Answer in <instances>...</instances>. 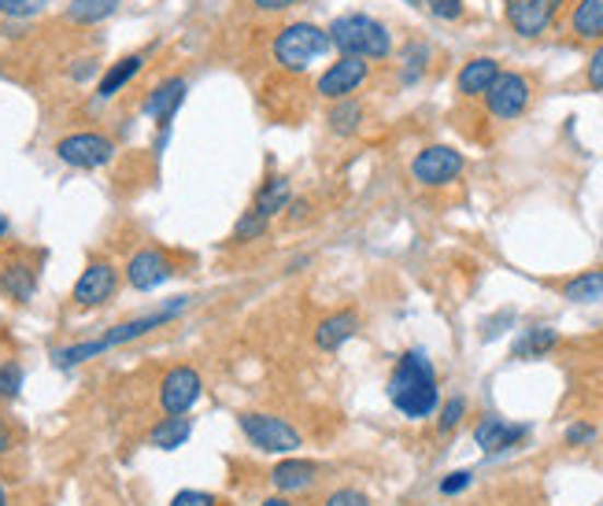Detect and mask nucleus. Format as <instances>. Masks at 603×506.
Wrapping results in <instances>:
<instances>
[{
	"mask_svg": "<svg viewBox=\"0 0 603 506\" xmlns=\"http://www.w3.org/2000/svg\"><path fill=\"white\" fill-rule=\"evenodd\" d=\"M466 160L463 152L449 149V144H430L411 160V178L426 189H441V185H452L463 174Z\"/></svg>",
	"mask_w": 603,
	"mask_h": 506,
	"instance_id": "nucleus-9",
	"label": "nucleus"
},
{
	"mask_svg": "<svg viewBox=\"0 0 603 506\" xmlns=\"http://www.w3.org/2000/svg\"><path fill=\"white\" fill-rule=\"evenodd\" d=\"M471 484H474V473L471 470H455V473L444 476L441 484H437V492H441V495H463L466 489H471Z\"/></svg>",
	"mask_w": 603,
	"mask_h": 506,
	"instance_id": "nucleus-33",
	"label": "nucleus"
},
{
	"mask_svg": "<svg viewBox=\"0 0 603 506\" xmlns=\"http://www.w3.org/2000/svg\"><path fill=\"white\" fill-rule=\"evenodd\" d=\"M237 425L241 433H245V440L267 455H297L300 447H304V436H300L297 425H289L286 417H275L264 411H241Z\"/></svg>",
	"mask_w": 603,
	"mask_h": 506,
	"instance_id": "nucleus-5",
	"label": "nucleus"
},
{
	"mask_svg": "<svg viewBox=\"0 0 603 506\" xmlns=\"http://www.w3.org/2000/svg\"><path fill=\"white\" fill-rule=\"evenodd\" d=\"M0 292H8L15 304H31L37 292V270L23 259H8L0 267Z\"/></svg>",
	"mask_w": 603,
	"mask_h": 506,
	"instance_id": "nucleus-18",
	"label": "nucleus"
},
{
	"mask_svg": "<svg viewBox=\"0 0 603 506\" xmlns=\"http://www.w3.org/2000/svg\"><path fill=\"white\" fill-rule=\"evenodd\" d=\"M563 0H503V12L514 34L522 37H541L552 26Z\"/></svg>",
	"mask_w": 603,
	"mask_h": 506,
	"instance_id": "nucleus-13",
	"label": "nucleus"
},
{
	"mask_svg": "<svg viewBox=\"0 0 603 506\" xmlns=\"http://www.w3.org/2000/svg\"><path fill=\"white\" fill-rule=\"evenodd\" d=\"M12 447H15V433H12V425H8L4 411H0V459H4Z\"/></svg>",
	"mask_w": 603,
	"mask_h": 506,
	"instance_id": "nucleus-39",
	"label": "nucleus"
},
{
	"mask_svg": "<svg viewBox=\"0 0 603 506\" xmlns=\"http://www.w3.org/2000/svg\"><path fill=\"white\" fill-rule=\"evenodd\" d=\"M496 78H500V63H496L492 56H478V60L463 63V71H460V78H455V85H460L463 96H485Z\"/></svg>",
	"mask_w": 603,
	"mask_h": 506,
	"instance_id": "nucleus-21",
	"label": "nucleus"
},
{
	"mask_svg": "<svg viewBox=\"0 0 603 506\" xmlns=\"http://www.w3.org/2000/svg\"><path fill=\"white\" fill-rule=\"evenodd\" d=\"M48 0H0V15L4 19H34L45 12Z\"/></svg>",
	"mask_w": 603,
	"mask_h": 506,
	"instance_id": "nucleus-32",
	"label": "nucleus"
},
{
	"mask_svg": "<svg viewBox=\"0 0 603 506\" xmlns=\"http://www.w3.org/2000/svg\"><path fill=\"white\" fill-rule=\"evenodd\" d=\"M259 506H297V503L289 499V495H270V499H264Z\"/></svg>",
	"mask_w": 603,
	"mask_h": 506,
	"instance_id": "nucleus-42",
	"label": "nucleus"
},
{
	"mask_svg": "<svg viewBox=\"0 0 603 506\" xmlns=\"http://www.w3.org/2000/svg\"><path fill=\"white\" fill-rule=\"evenodd\" d=\"M407 4H422V0H407Z\"/></svg>",
	"mask_w": 603,
	"mask_h": 506,
	"instance_id": "nucleus-45",
	"label": "nucleus"
},
{
	"mask_svg": "<svg viewBox=\"0 0 603 506\" xmlns=\"http://www.w3.org/2000/svg\"><path fill=\"white\" fill-rule=\"evenodd\" d=\"M8 230H12V222H8V215H0V240L8 237Z\"/></svg>",
	"mask_w": 603,
	"mask_h": 506,
	"instance_id": "nucleus-43",
	"label": "nucleus"
},
{
	"mask_svg": "<svg viewBox=\"0 0 603 506\" xmlns=\"http://www.w3.org/2000/svg\"><path fill=\"white\" fill-rule=\"evenodd\" d=\"M359 333V315L356 310H334L315 326V348L318 352H337Z\"/></svg>",
	"mask_w": 603,
	"mask_h": 506,
	"instance_id": "nucleus-17",
	"label": "nucleus"
},
{
	"mask_svg": "<svg viewBox=\"0 0 603 506\" xmlns=\"http://www.w3.org/2000/svg\"><path fill=\"white\" fill-rule=\"evenodd\" d=\"M329 45L340 48V56H359V60H385L393 52V34L374 15L348 12L329 23Z\"/></svg>",
	"mask_w": 603,
	"mask_h": 506,
	"instance_id": "nucleus-3",
	"label": "nucleus"
},
{
	"mask_svg": "<svg viewBox=\"0 0 603 506\" xmlns=\"http://www.w3.org/2000/svg\"><path fill=\"white\" fill-rule=\"evenodd\" d=\"M23 392V366L15 363V358H8V363H0V399H19Z\"/></svg>",
	"mask_w": 603,
	"mask_h": 506,
	"instance_id": "nucleus-30",
	"label": "nucleus"
},
{
	"mask_svg": "<svg viewBox=\"0 0 603 506\" xmlns=\"http://www.w3.org/2000/svg\"><path fill=\"white\" fill-rule=\"evenodd\" d=\"M56 160L63 167H74V170H101L108 167L115 160V141L108 133H96V130H78V133H67V138L56 141Z\"/></svg>",
	"mask_w": 603,
	"mask_h": 506,
	"instance_id": "nucleus-6",
	"label": "nucleus"
},
{
	"mask_svg": "<svg viewBox=\"0 0 603 506\" xmlns=\"http://www.w3.org/2000/svg\"><path fill=\"white\" fill-rule=\"evenodd\" d=\"M289 203H293V185H289L286 174H275V178H267L259 185L252 211H259V215L270 222L275 215H281V211H289Z\"/></svg>",
	"mask_w": 603,
	"mask_h": 506,
	"instance_id": "nucleus-20",
	"label": "nucleus"
},
{
	"mask_svg": "<svg viewBox=\"0 0 603 506\" xmlns=\"http://www.w3.org/2000/svg\"><path fill=\"white\" fill-rule=\"evenodd\" d=\"M329 34L323 31V26H315V23H289V26H281V31L275 34V45H270V56H275V63L281 67V71H289V74H300V71H308L311 63L318 60V56H326L329 52Z\"/></svg>",
	"mask_w": 603,
	"mask_h": 506,
	"instance_id": "nucleus-4",
	"label": "nucleus"
},
{
	"mask_svg": "<svg viewBox=\"0 0 603 506\" xmlns=\"http://www.w3.org/2000/svg\"><path fill=\"white\" fill-rule=\"evenodd\" d=\"M204 396V377L193 366H171L167 374L160 377V411L163 417H186L193 407L200 403Z\"/></svg>",
	"mask_w": 603,
	"mask_h": 506,
	"instance_id": "nucleus-8",
	"label": "nucleus"
},
{
	"mask_svg": "<svg viewBox=\"0 0 603 506\" xmlns=\"http://www.w3.org/2000/svg\"><path fill=\"white\" fill-rule=\"evenodd\" d=\"M141 67H144V52H130V56H123V60H115L108 71H104L101 82H96V101H112V96H119L126 85L141 74Z\"/></svg>",
	"mask_w": 603,
	"mask_h": 506,
	"instance_id": "nucleus-19",
	"label": "nucleus"
},
{
	"mask_svg": "<svg viewBox=\"0 0 603 506\" xmlns=\"http://www.w3.org/2000/svg\"><path fill=\"white\" fill-rule=\"evenodd\" d=\"M119 281H123V274L112 259H90L71 289V304L78 310H96V307L112 304L115 292H119Z\"/></svg>",
	"mask_w": 603,
	"mask_h": 506,
	"instance_id": "nucleus-7",
	"label": "nucleus"
},
{
	"mask_svg": "<svg viewBox=\"0 0 603 506\" xmlns=\"http://www.w3.org/2000/svg\"><path fill=\"white\" fill-rule=\"evenodd\" d=\"M252 4H256L259 12H286V8L300 4V0H252Z\"/></svg>",
	"mask_w": 603,
	"mask_h": 506,
	"instance_id": "nucleus-40",
	"label": "nucleus"
},
{
	"mask_svg": "<svg viewBox=\"0 0 603 506\" xmlns=\"http://www.w3.org/2000/svg\"><path fill=\"white\" fill-rule=\"evenodd\" d=\"M193 304V296H174L167 307L152 310V315H141V318H126V322L104 329L101 337L93 340H78V344H67V348H56L53 352V366L56 369H78L82 363H90V358H101L104 352H112V348H123V344H134V340L155 333V329L171 326L178 315H186Z\"/></svg>",
	"mask_w": 603,
	"mask_h": 506,
	"instance_id": "nucleus-1",
	"label": "nucleus"
},
{
	"mask_svg": "<svg viewBox=\"0 0 603 506\" xmlns=\"http://www.w3.org/2000/svg\"><path fill=\"white\" fill-rule=\"evenodd\" d=\"M326 122H329V133H337V138H352V133H359V126H363V104H359L356 96L334 101Z\"/></svg>",
	"mask_w": 603,
	"mask_h": 506,
	"instance_id": "nucleus-24",
	"label": "nucleus"
},
{
	"mask_svg": "<svg viewBox=\"0 0 603 506\" xmlns=\"http://www.w3.org/2000/svg\"><path fill=\"white\" fill-rule=\"evenodd\" d=\"M466 417V399L463 396H452L444 407H437V433H452Z\"/></svg>",
	"mask_w": 603,
	"mask_h": 506,
	"instance_id": "nucleus-31",
	"label": "nucleus"
},
{
	"mask_svg": "<svg viewBox=\"0 0 603 506\" xmlns=\"http://www.w3.org/2000/svg\"><path fill=\"white\" fill-rule=\"evenodd\" d=\"M530 436V425H514V422H503V417H482L474 425V444L482 447L485 455H503V451H514L522 440Z\"/></svg>",
	"mask_w": 603,
	"mask_h": 506,
	"instance_id": "nucleus-14",
	"label": "nucleus"
},
{
	"mask_svg": "<svg viewBox=\"0 0 603 506\" xmlns=\"http://www.w3.org/2000/svg\"><path fill=\"white\" fill-rule=\"evenodd\" d=\"M404 71H401V82L404 85H415L418 78L426 74V67H430V60H433V48L426 45V42H407L404 45Z\"/></svg>",
	"mask_w": 603,
	"mask_h": 506,
	"instance_id": "nucleus-28",
	"label": "nucleus"
},
{
	"mask_svg": "<svg viewBox=\"0 0 603 506\" xmlns=\"http://www.w3.org/2000/svg\"><path fill=\"white\" fill-rule=\"evenodd\" d=\"M530 101H533V85L530 78L519 71H500V78H496L489 93H485L489 115H496V119H519V115L530 108Z\"/></svg>",
	"mask_w": 603,
	"mask_h": 506,
	"instance_id": "nucleus-10",
	"label": "nucleus"
},
{
	"mask_svg": "<svg viewBox=\"0 0 603 506\" xmlns=\"http://www.w3.org/2000/svg\"><path fill=\"white\" fill-rule=\"evenodd\" d=\"M123 274H126V285L134 292H152L174 278V262L163 256L160 248H138L130 259H126Z\"/></svg>",
	"mask_w": 603,
	"mask_h": 506,
	"instance_id": "nucleus-12",
	"label": "nucleus"
},
{
	"mask_svg": "<svg viewBox=\"0 0 603 506\" xmlns=\"http://www.w3.org/2000/svg\"><path fill=\"white\" fill-rule=\"evenodd\" d=\"M559 344V333L552 326H533L526 329L519 340H514V348H511V355L514 358H541V355H548L552 348Z\"/></svg>",
	"mask_w": 603,
	"mask_h": 506,
	"instance_id": "nucleus-25",
	"label": "nucleus"
},
{
	"mask_svg": "<svg viewBox=\"0 0 603 506\" xmlns=\"http://www.w3.org/2000/svg\"><path fill=\"white\" fill-rule=\"evenodd\" d=\"M270 222L259 215V211H245V215L237 219V226H233V240L237 245H252V240H259L267 233Z\"/></svg>",
	"mask_w": 603,
	"mask_h": 506,
	"instance_id": "nucleus-29",
	"label": "nucleus"
},
{
	"mask_svg": "<svg viewBox=\"0 0 603 506\" xmlns=\"http://www.w3.org/2000/svg\"><path fill=\"white\" fill-rule=\"evenodd\" d=\"M592 436H596V429H592L589 422H573L567 429V444L570 447H585V444H592Z\"/></svg>",
	"mask_w": 603,
	"mask_h": 506,
	"instance_id": "nucleus-37",
	"label": "nucleus"
},
{
	"mask_svg": "<svg viewBox=\"0 0 603 506\" xmlns=\"http://www.w3.org/2000/svg\"><path fill=\"white\" fill-rule=\"evenodd\" d=\"M585 82L592 85L596 93H603V45L596 48V52L589 56V67H585Z\"/></svg>",
	"mask_w": 603,
	"mask_h": 506,
	"instance_id": "nucleus-36",
	"label": "nucleus"
},
{
	"mask_svg": "<svg viewBox=\"0 0 603 506\" xmlns=\"http://www.w3.org/2000/svg\"><path fill=\"white\" fill-rule=\"evenodd\" d=\"M323 506H371V499H367L359 489H337V492H329Z\"/></svg>",
	"mask_w": 603,
	"mask_h": 506,
	"instance_id": "nucleus-34",
	"label": "nucleus"
},
{
	"mask_svg": "<svg viewBox=\"0 0 603 506\" xmlns=\"http://www.w3.org/2000/svg\"><path fill=\"white\" fill-rule=\"evenodd\" d=\"M289 219H293V222L308 219V200H293V203H289Z\"/></svg>",
	"mask_w": 603,
	"mask_h": 506,
	"instance_id": "nucleus-41",
	"label": "nucleus"
},
{
	"mask_svg": "<svg viewBox=\"0 0 603 506\" xmlns=\"http://www.w3.org/2000/svg\"><path fill=\"white\" fill-rule=\"evenodd\" d=\"M186 93H189V82L182 74H174V78L160 82L149 96H144L141 111L149 115V119H155V126H160V130H171V119H174V111L182 108Z\"/></svg>",
	"mask_w": 603,
	"mask_h": 506,
	"instance_id": "nucleus-15",
	"label": "nucleus"
},
{
	"mask_svg": "<svg viewBox=\"0 0 603 506\" xmlns=\"http://www.w3.org/2000/svg\"><path fill=\"white\" fill-rule=\"evenodd\" d=\"M119 12V0H71L67 4V19L78 26H93V23H104Z\"/></svg>",
	"mask_w": 603,
	"mask_h": 506,
	"instance_id": "nucleus-27",
	"label": "nucleus"
},
{
	"mask_svg": "<svg viewBox=\"0 0 603 506\" xmlns=\"http://www.w3.org/2000/svg\"><path fill=\"white\" fill-rule=\"evenodd\" d=\"M0 506H8V489H4V481H0Z\"/></svg>",
	"mask_w": 603,
	"mask_h": 506,
	"instance_id": "nucleus-44",
	"label": "nucleus"
},
{
	"mask_svg": "<svg viewBox=\"0 0 603 506\" xmlns=\"http://www.w3.org/2000/svg\"><path fill=\"white\" fill-rule=\"evenodd\" d=\"M430 12L437 19H460L463 15V0H430Z\"/></svg>",
	"mask_w": 603,
	"mask_h": 506,
	"instance_id": "nucleus-38",
	"label": "nucleus"
},
{
	"mask_svg": "<svg viewBox=\"0 0 603 506\" xmlns=\"http://www.w3.org/2000/svg\"><path fill=\"white\" fill-rule=\"evenodd\" d=\"M570 34L581 42H600L603 37V0H578L570 12Z\"/></svg>",
	"mask_w": 603,
	"mask_h": 506,
	"instance_id": "nucleus-23",
	"label": "nucleus"
},
{
	"mask_svg": "<svg viewBox=\"0 0 603 506\" xmlns=\"http://www.w3.org/2000/svg\"><path fill=\"white\" fill-rule=\"evenodd\" d=\"M189 436H193L189 417H160L149 429V447H155V451H178V447L189 444Z\"/></svg>",
	"mask_w": 603,
	"mask_h": 506,
	"instance_id": "nucleus-22",
	"label": "nucleus"
},
{
	"mask_svg": "<svg viewBox=\"0 0 603 506\" xmlns=\"http://www.w3.org/2000/svg\"><path fill=\"white\" fill-rule=\"evenodd\" d=\"M171 506H219V499L211 492H197V489H182L171 499Z\"/></svg>",
	"mask_w": 603,
	"mask_h": 506,
	"instance_id": "nucleus-35",
	"label": "nucleus"
},
{
	"mask_svg": "<svg viewBox=\"0 0 603 506\" xmlns=\"http://www.w3.org/2000/svg\"><path fill=\"white\" fill-rule=\"evenodd\" d=\"M389 403L396 407L404 417L422 422L433 417L441 407V385H437V366L422 348H411L396 358L393 374H389Z\"/></svg>",
	"mask_w": 603,
	"mask_h": 506,
	"instance_id": "nucleus-2",
	"label": "nucleus"
},
{
	"mask_svg": "<svg viewBox=\"0 0 603 506\" xmlns=\"http://www.w3.org/2000/svg\"><path fill=\"white\" fill-rule=\"evenodd\" d=\"M318 462H311V459H297V455H286L275 470H270V484L281 492V495H293V492H308V489H315V481H318Z\"/></svg>",
	"mask_w": 603,
	"mask_h": 506,
	"instance_id": "nucleus-16",
	"label": "nucleus"
},
{
	"mask_svg": "<svg viewBox=\"0 0 603 506\" xmlns=\"http://www.w3.org/2000/svg\"><path fill=\"white\" fill-rule=\"evenodd\" d=\"M367 74H371V63L359 60V56H340L337 63H329L323 74H318L315 82V93L323 96V101H345V96H352L359 85L367 82Z\"/></svg>",
	"mask_w": 603,
	"mask_h": 506,
	"instance_id": "nucleus-11",
	"label": "nucleus"
},
{
	"mask_svg": "<svg viewBox=\"0 0 603 506\" xmlns=\"http://www.w3.org/2000/svg\"><path fill=\"white\" fill-rule=\"evenodd\" d=\"M563 299H570V304H603V267L570 278L563 285Z\"/></svg>",
	"mask_w": 603,
	"mask_h": 506,
	"instance_id": "nucleus-26",
	"label": "nucleus"
}]
</instances>
